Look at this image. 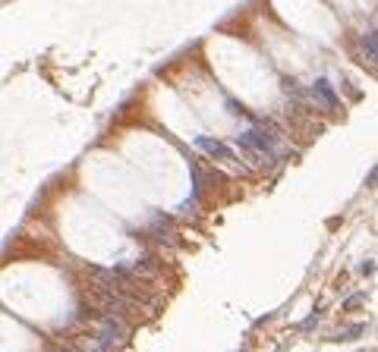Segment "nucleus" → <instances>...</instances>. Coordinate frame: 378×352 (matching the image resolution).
I'll list each match as a JSON object with an SVG mask.
<instances>
[{
    "label": "nucleus",
    "mask_w": 378,
    "mask_h": 352,
    "mask_svg": "<svg viewBox=\"0 0 378 352\" xmlns=\"http://www.w3.org/2000/svg\"><path fill=\"white\" fill-rule=\"evenodd\" d=\"M98 336H101V343L108 346V352L114 346H120L123 339H126V330H123V324L120 321H114V318H104L101 327H98Z\"/></svg>",
    "instance_id": "nucleus-1"
},
{
    "label": "nucleus",
    "mask_w": 378,
    "mask_h": 352,
    "mask_svg": "<svg viewBox=\"0 0 378 352\" xmlns=\"http://www.w3.org/2000/svg\"><path fill=\"white\" fill-rule=\"evenodd\" d=\"M196 148H202L208 157H215V160H233V151L224 145V142H218V138H208V135H199L196 138Z\"/></svg>",
    "instance_id": "nucleus-2"
},
{
    "label": "nucleus",
    "mask_w": 378,
    "mask_h": 352,
    "mask_svg": "<svg viewBox=\"0 0 378 352\" xmlns=\"http://www.w3.org/2000/svg\"><path fill=\"white\" fill-rule=\"evenodd\" d=\"M359 51H362V57H365V63L378 66V32H365V35H362Z\"/></svg>",
    "instance_id": "nucleus-3"
},
{
    "label": "nucleus",
    "mask_w": 378,
    "mask_h": 352,
    "mask_svg": "<svg viewBox=\"0 0 378 352\" xmlns=\"http://www.w3.org/2000/svg\"><path fill=\"white\" fill-rule=\"evenodd\" d=\"M312 91H315V98H322V104L325 107H337V95H334V88L328 85V79H315V85H312Z\"/></svg>",
    "instance_id": "nucleus-4"
},
{
    "label": "nucleus",
    "mask_w": 378,
    "mask_h": 352,
    "mask_svg": "<svg viewBox=\"0 0 378 352\" xmlns=\"http://www.w3.org/2000/svg\"><path fill=\"white\" fill-rule=\"evenodd\" d=\"M362 302V296H359V292H356V296H350L347 302H344V308H356V305Z\"/></svg>",
    "instance_id": "nucleus-5"
},
{
    "label": "nucleus",
    "mask_w": 378,
    "mask_h": 352,
    "mask_svg": "<svg viewBox=\"0 0 378 352\" xmlns=\"http://www.w3.org/2000/svg\"><path fill=\"white\" fill-rule=\"evenodd\" d=\"M365 186H378V163H375V170L369 173V180H365Z\"/></svg>",
    "instance_id": "nucleus-6"
}]
</instances>
